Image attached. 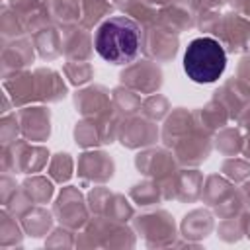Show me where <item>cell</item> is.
I'll return each mask as SVG.
<instances>
[{
    "label": "cell",
    "instance_id": "cell-1",
    "mask_svg": "<svg viewBox=\"0 0 250 250\" xmlns=\"http://www.w3.org/2000/svg\"><path fill=\"white\" fill-rule=\"evenodd\" d=\"M141 49L139 25L123 16L105 20L96 33V51L102 59L113 64L131 62Z\"/></svg>",
    "mask_w": 250,
    "mask_h": 250
},
{
    "label": "cell",
    "instance_id": "cell-2",
    "mask_svg": "<svg viewBox=\"0 0 250 250\" xmlns=\"http://www.w3.org/2000/svg\"><path fill=\"white\" fill-rule=\"evenodd\" d=\"M227 66V55L221 43L213 37L193 39L184 53V70L197 84L215 82Z\"/></svg>",
    "mask_w": 250,
    "mask_h": 250
}]
</instances>
